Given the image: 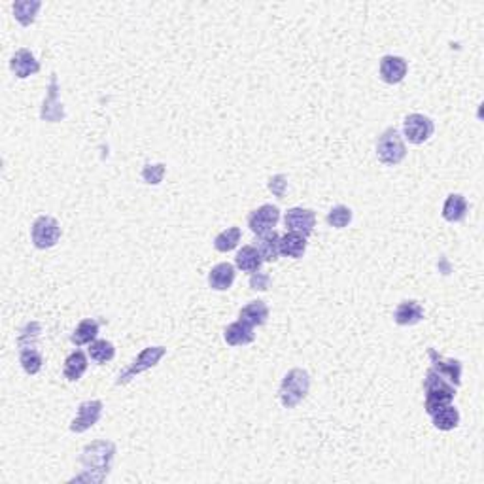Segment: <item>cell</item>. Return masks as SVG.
I'll use <instances>...</instances> for the list:
<instances>
[{
	"mask_svg": "<svg viewBox=\"0 0 484 484\" xmlns=\"http://www.w3.org/2000/svg\"><path fill=\"white\" fill-rule=\"evenodd\" d=\"M114 456H116V445L112 441H95L87 445L79 458V462L84 466V475H79L76 480L102 483L110 473Z\"/></svg>",
	"mask_w": 484,
	"mask_h": 484,
	"instance_id": "1",
	"label": "cell"
},
{
	"mask_svg": "<svg viewBox=\"0 0 484 484\" xmlns=\"http://www.w3.org/2000/svg\"><path fill=\"white\" fill-rule=\"evenodd\" d=\"M424 394H426V401H424V409L429 417L437 412L443 407L451 405L456 395V386H452L446 378H443L439 373H435L434 369H429L424 378Z\"/></svg>",
	"mask_w": 484,
	"mask_h": 484,
	"instance_id": "2",
	"label": "cell"
},
{
	"mask_svg": "<svg viewBox=\"0 0 484 484\" xmlns=\"http://www.w3.org/2000/svg\"><path fill=\"white\" fill-rule=\"evenodd\" d=\"M310 390V375L304 369H290V371L284 375L280 383V390H278V395H280V403L286 409H295V407L301 403V401L309 395Z\"/></svg>",
	"mask_w": 484,
	"mask_h": 484,
	"instance_id": "3",
	"label": "cell"
},
{
	"mask_svg": "<svg viewBox=\"0 0 484 484\" xmlns=\"http://www.w3.org/2000/svg\"><path fill=\"white\" fill-rule=\"evenodd\" d=\"M407 155V146L403 136L395 127H388L377 138V158L386 167L400 165Z\"/></svg>",
	"mask_w": 484,
	"mask_h": 484,
	"instance_id": "4",
	"label": "cell"
},
{
	"mask_svg": "<svg viewBox=\"0 0 484 484\" xmlns=\"http://www.w3.org/2000/svg\"><path fill=\"white\" fill-rule=\"evenodd\" d=\"M165 354H167V348H165V346H148V348H144L125 371L119 373L118 380H116V386H123V384L131 383L136 375H141V373L155 367L159 361L163 360Z\"/></svg>",
	"mask_w": 484,
	"mask_h": 484,
	"instance_id": "5",
	"label": "cell"
},
{
	"mask_svg": "<svg viewBox=\"0 0 484 484\" xmlns=\"http://www.w3.org/2000/svg\"><path fill=\"white\" fill-rule=\"evenodd\" d=\"M31 238L33 244L38 250H48L53 248L57 242L61 241V226L55 218L51 216H38L31 227Z\"/></svg>",
	"mask_w": 484,
	"mask_h": 484,
	"instance_id": "6",
	"label": "cell"
},
{
	"mask_svg": "<svg viewBox=\"0 0 484 484\" xmlns=\"http://www.w3.org/2000/svg\"><path fill=\"white\" fill-rule=\"evenodd\" d=\"M434 119L424 116V114H409L403 121V135L414 146L428 142L434 136Z\"/></svg>",
	"mask_w": 484,
	"mask_h": 484,
	"instance_id": "7",
	"label": "cell"
},
{
	"mask_svg": "<svg viewBox=\"0 0 484 484\" xmlns=\"http://www.w3.org/2000/svg\"><path fill=\"white\" fill-rule=\"evenodd\" d=\"M278 221H280V209L275 204H263L248 216V227L258 237H261L265 233L275 231Z\"/></svg>",
	"mask_w": 484,
	"mask_h": 484,
	"instance_id": "8",
	"label": "cell"
},
{
	"mask_svg": "<svg viewBox=\"0 0 484 484\" xmlns=\"http://www.w3.org/2000/svg\"><path fill=\"white\" fill-rule=\"evenodd\" d=\"M102 409H104V405L99 400H89L79 403L78 414L70 422V431H74V434H84V431L93 428L101 420Z\"/></svg>",
	"mask_w": 484,
	"mask_h": 484,
	"instance_id": "9",
	"label": "cell"
},
{
	"mask_svg": "<svg viewBox=\"0 0 484 484\" xmlns=\"http://www.w3.org/2000/svg\"><path fill=\"white\" fill-rule=\"evenodd\" d=\"M428 356L429 361H431V369H434L435 373H439L441 377L446 378V380H449L452 386H456V388L462 384L463 369L462 361L452 360V358H445V356H441L435 348H429Z\"/></svg>",
	"mask_w": 484,
	"mask_h": 484,
	"instance_id": "10",
	"label": "cell"
},
{
	"mask_svg": "<svg viewBox=\"0 0 484 484\" xmlns=\"http://www.w3.org/2000/svg\"><path fill=\"white\" fill-rule=\"evenodd\" d=\"M284 226L287 227V231L299 233V235L309 238L316 226L314 210L301 209V207L290 209L286 212V216H284Z\"/></svg>",
	"mask_w": 484,
	"mask_h": 484,
	"instance_id": "11",
	"label": "cell"
},
{
	"mask_svg": "<svg viewBox=\"0 0 484 484\" xmlns=\"http://www.w3.org/2000/svg\"><path fill=\"white\" fill-rule=\"evenodd\" d=\"M409 72V62L400 55H384L378 62V76L384 84H401Z\"/></svg>",
	"mask_w": 484,
	"mask_h": 484,
	"instance_id": "12",
	"label": "cell"
},
{
	"mask_svg": "<svg viewBox=\"0 0 484 484\" xmlns=\"http://www.w3.org/2000/svg\"><path fill=\"white\" fill-rule=\"evenodd\" d=\"M40 118L44 121H51V123H57V121L65 119V110H62V104L59 102V82H57L55 72L51 74L50 87H48V95H45L44 104H42Z\"/></svg>",
	"mask_w": 484,
	"mask_h": 484,
	"instance_id": "13",
	"label": "cell"
},
{
	"mask_svg": "<svg viewBox=\"0 0 484 484\" xmlns=\"http://www.w3.org/2000/svg\"><path fill=\"white\" fill-rule=\"evenodd\" d=\"M10 68L11 72L16 74V78L25 79L28 78V76H33V74L40 72V62L36 61V57H34L33 51L27 50V48H21V50H17L16 53L11 55Z\"/></svg>",
	"mask_w": 484,
	"mask_h": 484,
	"instance_id": "14",
	"label": "cell"
},
{
	"mask_svg": "<svg viewBox=\"0 0 484 484\" xmlns=\"http://www.w3.org/2000/svg\"><path fill=\"white\" fill-rule=\"evenodd\" d=\"M424 320V307L414 299L401 301L394 310V321L397 326H417Z\"/></svg>",
	"mask_w": 484,
	"mask_h": 484,
	"instance_id": "15",
	"label": "cell"
},
{
	"mask_svg": "<svg viewBox=\"0 0 484 484\" xmlns=\"http://www.w3.org/2000/svg\"><path fill=\"white\" fill-rule=\"evenodd\" d=\"M235 276H237V270H235V265L227 263H218L214 265L209 273V286L216 292H227L229 287L233 286L235 282Z\"/></svg>",
	"mask_w": 484,
	"mask_h": 484,
	"instance_id": "16",
	"label": "cell"
},
{
	"mask_svg": "<svg viewBox=\"0 0 484 484\" xmlns=\"http://www.w3.org/2000/svg\"><path fill=\"white\" fill-rule=\"evenodd\" d=\"M238 320L252 327L263 326L265 321L269 320V307H267L265 301H259V299L258 301H250L238 312Z\"/></svg>",
	"mask_w": 484,
	"mask_h": 484,
	"instance_id": "17",
	"label": "cell"
},
{
	"mask_svg": "<svg viewBox=\"0 0 484 484\" xmlns=\"http://www.w3.org/2000/svg\"><path fill=\"white\" fill-rule=\"evenodd\" d=\"M224 339L229 346H246V344L253 343L255 339V333H253V327L244 324V321H233L226 327L224 331Z\"/></svg>",
	"mask_w": 484,
	"mask_h": 484,
	"instance_id": "18",
	"label": "cell"
},
{
	"mask_svg": "<svg viewBox=\"0 0 484 484\" xmlns=\"http://www.w3.org/2000/svg\"><path fill=\"white\" fill-rule=\"evenodd\" d=\"M468 201L463 197L462 193H451L446 197L445 204H443V218H445L449 224H458V221L466 220L468 216Z\"/></svg>",
	"mask_w": 484,
	"mask_h": 484,
	"instance_id": "19",
	"label": "cell"
},
{
	"mask_svg": "<svg viewBox=\"0 0 484 484\" xmlns=\"http://www.w3.org/2000/svg\"><path fill=\"white\" fill-rule=\"evenodd\" d=\"M255 248H258V252L261 253L263 261H267V263H275V261H278V255H280V235L276 231L265 233V235H261V237L258 238Z\"/></svg>",
	"mask_w": 484,
	"mask_h": 484,
	"instance_id": "20",
	"label": "cell"
},
{
	"mask_svg": "<svg viewBox=\"0 0 484 484\" xmlns=\"http://www.w3.org/2000/svg\"><path fill=\"white\" fill-rule=\"evenodd\" d=\"M304 252H307V237L292 231H287L284 237H280V255L299 259L303 258Z\"/></svg>",
	"mask_w": 484,
	"mask_h": 484,
	"instance_id": "21",
	"label": "cell"
},
{
	"mask_svg": "<svg viewBox=\"0 0 484 484\" xmlns=\"http://www.w3.org/2000/svg\"><path fill=\"white\" fill-rule=\"evenodd\" d=\"M85 371H87V356L82 350H74L72 354L65 360V367H62L65 378L70 383H78L79 378L84 377Z\"/></svg>",
	"mask_w": 484,
	"mask_h": 484,
	"instance_id": "22",
	"label": "cell"
},
{
	"mask_svg": "<svg viewBox=\"0 0 484 484\" xmlns=\"http://www.w3.org/2000/svg\"><path fill=\"white\" fill-rule=\"evenodd\" d=\"M40 8H42L40 0H17L13 4V17H16V21L19 25L28 27V25H33L36 21Z\"/></svg>",
	"mask_w": 484,
	"mask_h": 484,
	"instance_id": "23",
	"label": "cell"
},
{
	"mask_svg": "<svg viewBox=\"0 0 484 484\" xmlns=\"http://www.w3.org/2000/svg\"><path fill=\"white\" fill-rule=\"evenodd\" d=\"M99 329H101L99 321L93 320V318H85V320H82L78 326H76V329H74L72 335H70V341H72L76 346L91 344L97 339V335H99Z\"/></svg>",
	"mask_w": 484,
	"mask_h": 484,
	"instance_id": "24",
	"label": "cell"
},
{
	"mask_svg": "<svg viewBox=\"0 0 484 484\" xmlns=\"http://www.w3.org/2000/svg\"><path fill=\"white\" fill-rule=\"evenodd\" d=\"M235 263H237V267L242 273H255L263 265V258H261V253L258 252L255 246H242L237 252Z\"/></svg>",
	"mask_w": 484,
	"mask_h": 484,
	"instance_id": "25",
	"label": "cell"
},
{
	"mask_svg": "<svg viewBox=\"0 0 484 484\" xmlns=\"http://www.w3.org/2000/svg\"><path fill=\"white\" fill-rule=\"evenodd\" d=\"M431 422H434V426L439 431H452V429L458 428V424H460V412H458L456 407L446 405L443 407V409H439L437 412H434L431 414Z\"/></svg>",
	"mask_w": 484,
	"mask_h": 484,
	"instance_id": "26",
	"label": "cell"
},
{
	"mask_svg": "<svg viewBox=\"0 0 484 484\" xmlns=\"http://www.w3.org/2000/svg\"><path fill=\"white\" fill-rule=\"evenodd\" d=\"M89 358L95 363H99V365H102V363H106V361L114 360V356H116V346H114L110 341H106V339H95L93 343L89 344Z\"/></svg>",
	"mask_w": 484,
	"mask_h": 484,
	"instance_id": "27",
	"label": "cell"
},
{
	"mask_svg": "<svg viewBox=\"0 0 484 484\" xmlns=\"http://www.w3.org/2000/svg\"><path fill=\"white\" fill-rule=\"evenodd\" d=\"M241 238H242L241 227H237V226L227 227L226 231H221V233H218V235H216L214 248L221 253L231 252V250H235V248L238 246Z\"/></svg>",
	"mask_w": 484,
	"mask_h": 484,
	"instance_id": "28",
	"label": "cell"
},
{
	"mask_svg": "<svg viewBox=\"0 0 484 484\" xmlns=\"http://www.w3.org/2000/svg\"><path fill=\"white\" fill-rule=\"evenodd\" d=\"M19 363L27 375H38L44 365V358L36 348H21L19 350Z\"/></svg>",
	"mask_w": 484,
	"mask_h": 484,
	"instance_id": "29",
	"label": "cell"
},
{
	"mask_svg": "<svg viewBox=\"0 0 484 484\" xmlns=\"http://www.w3.org/2000/svg\"><path fill=\"white\" fill-rule=\"evenodd\" d=\"M40 333H42V326H40L38 321H28L27 326L21 329V333H19V339H17V346H19V350L36 348Z\"/></svg>",
	"mask_w": 484,
	"mask_h": 484,
	"instance_id": "30",
	"label": "cell"
},
{
	"mask_svg": "<svg viewBox=\"0 0 484 484\" xmlns=\"http://www.w3.org/2000/svg\"><path fill=\"white\" fill-rule=\"evenodd\" d=\"M352 210L348 209V207H344V204H337V207H333L329 212H327V224L331 227H335V229H344V227H348V224L352 221Z\"/></svg>",
	"mask_w": 484,
	"mask_h": 484,
	"instance_id": "31",
	"label": "cell"
},
{
	"mask_svg": "<svg viewBox=\"0 0 484 484\" xmlns=\"http://www.w3.org/2000/svg\"><path fill=\"white\" fill-rule=\"evenodd\" d=\"M167 172V167L163 163L159 165H144L142 169V180L150 184V186H158L163 182V176Z\"/></svg>",
	"mask_w": 484,
	"mask_h": 484,
	"instance_id": "32",
	"label": "cell"
},
{
	"mask_svg": "<svg viewBox=\"0 0 484 484\" xmlns=\"http://www.w3.org/2000/svg\"><path fill=\"white\" fill-rule=\"evenodd\" d=\"M269 286H270L269 273H265V270H255V273H252V276H250V287H252L253 292H267Z\"/></svg>",
	"mask_w": 484,
	"mask_h": 484,
	"instance_id": "33",
	"label": "cell"
},
{
	"mask_svg": "<svg viewBox=\"0 0 484 484\" xmlns=\"http://www.w3.org/2000/svg\"><path fill=\"white\" fill-rule=\"evenodd\" d=\"M286 189H287V178L284 175H276L269 180V192L273 193L275 197H278V199L284 197V195H286Z\"/></svg>",
	"mask_w": 484,
	"mask_h": 484,
	"instance_id": "34",
	"label": "cell"
}]
</instances>
